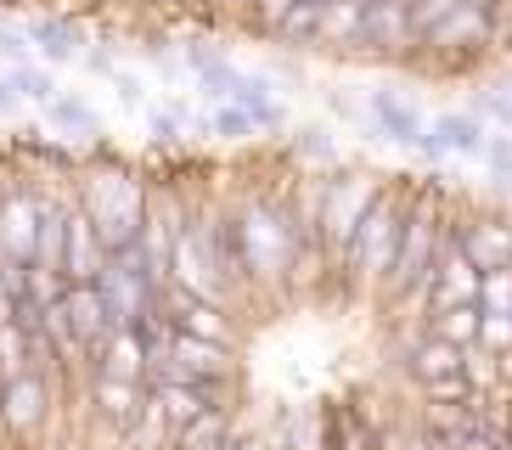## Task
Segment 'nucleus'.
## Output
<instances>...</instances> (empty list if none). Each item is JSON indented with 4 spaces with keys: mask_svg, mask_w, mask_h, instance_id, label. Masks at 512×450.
Returning a JSON list of instances; mask_svg holds the SVG:
<instances>
[{
    "mask_svg": "<svg viewBox=\"0 0 512 450\" xmlns=\"http://www.w3.org/2000/svg\"><path fill=\"white\" fill-rule=\"evenodd\" d=\"M226 434H231L226 405H209V411H197L186 428H175V445H169V450H214Z\"/></svg>",
    "mask_w": 512,
    "mask_h": 450,
    "instance_id": "obj_23",
    "label": "nucleus"
},
{
    "mask_svg": "<svg viewBox=\"0 0 512 450\" xmlns=\"http://www.w3.org/2000/svg\"><path fill=\"white\" fill-rule=\"evenodd\" d=\"M46 124L62 135H102V119H96V107L91 102H79V96H51L46 102Z\"/></svg>",
    "mask_w": 512,
    "mask_h": 450,
    "instance_id": "obj_24",
    "label": "nucleus"
},
{
    "mask_svg": "<svg viewBox=\"0 0 512 450\" xmlns=\"http://www.w3.org/2000/svg\"><path fill=\"white\" fill-rule=\"evenodd\" d=\"M102 259H107V248H102V237H96L91 214L79 209V203H68V237H62V276H68V282H96Z\"/></svg>",
    "mask_w": 512,
    "mask_h": 450,
    "instance_id": "obj_11",
    "label": "nucleus"
},
{
    "mask_svg": "<svg viewBox=\"0 0 512 450\" xmlns=\"http://www.w3.org/2000/svg\"><path fill=\"white\" fill-rule=\"evenodd\" d=\"M484 355H512V310H479V344Z\"/></svg>",
    "mask_w": 512,
    "mask_h": 450,
    "instance_id": "obj_28",
    "label": "nucleus"
},
{
    "mask_svg": "<svg viewBox=\"0 0 512 450\" xmlns=\"http://www.w3.org/2000/svg\"><path fill=\"white\" fill-rule=\"evenodd\" d=\"M181 57H186V68L197 74V85L209 90V96L231 102V90H237V79H242V68H231V57H220V51H214V45H203V40H186Z\"/></svg>",
    "mask_w": 512,
    "mask_h": 450,
    "instance_id": "obj_18",
    "label": "nucleus"
},
{
    "mask_svg": "<svg viewBox=\"0 0 512 450\" xmlns=\"http://www.w3.org/2000/svg\"><path fill=\"white\" fill-rule=\"evenodd\" d=\"M484 158H490V169H496V180L512 192V130L501 135H484Z\"/></svg>",
    "mask_w": 512,
    "mask_h": 450,
    "instance_id": "obj_30",
    "label": "nucleus"
},
{
    "mask_svg": "<svg viewBox=\"0 0 512 450\" xmlns=\"http://www.w3.org/2000/svg\"><path fill=\"white\" fill-rule=\"evenodd\" d=\"M107 79L119 85V96H124V102H130V107H141V79H136V74H124V68H113V74H107Z\"/></svg>",
    "mask_w": 512,
    "mask_h": 450,
    "instance_id": "obj_35",
    "label": "nucleus"
},
{
    "mask_svg": "<svg viewBox=\"0 0 512 450\" xmlns=\"http://www.w3.org/2000/svg\"><path fill=\"white\" fill-rule=\"evenodd\" d=\"M158 6H186V0H158Z\"/></svg>",
    "mask_w": 512,
    "mask_h": 450,
    "instance_id": "obj_42",
    "label": "nucleus"
},
{
    "mask_svg": "<svg viewBox=\"0 0 512 450\" xmlns=\"http://www.w3.org/2000/svg\"><path fill=\"white\" fill-rule=\"evenodd\" d=\"M17 107H23V96H17V90L6 85V74H0V119H12Z\"/></svg>",
    "mask_w": 512,
    "mask_h": 450,
    "instance_id": "obj_37",
    "label": "nucleus"
},
{
    "mask_svg": "<svg viewBox=\"0 0 512 450\" xmlns=\"http://www.w3.org/2000/svg\"><path fill=\"white\" fill-rule=\"evenodd\" d=\"M428 332L473 349L479 344V304H451V310H428Z\"/></svg>",
    "mask_w": 512,
    "mask_h": 450,
    "instance_id": "obj_25",
    "label": "nucleus"
},
{
    "mask_svg": "<svg viewBox=\"0 0 512 450\" xmlns=\"http://www.w3.org/2000/svg\"><path fill=\"white\" fill-rule=\"evenodd\" d=\"M321 6L327 0H293L282 17H276L265 34H276V40H287V45H316V34H321Z\"/></svg>",
    "mask_w": 512,
    "mask_h": 450,
    "instance_id": "obj_22",
    "label": "nucleus"
},
{
    "mask_svg": "<svg viewBox=\"0 0 512 450\" xmlns=\"http://www.w3.org/2000/svg\"><path fill=\"white\" fill-rule=\"evenodd\" d=\"M287 6H293V0H254V17H259V29H271V23L287 12Z\"/></svg>",
    "mask_w": 512,
    "mask_h": 450,
    "instance_id": "obj_36",
    "label": "nucleus"
},
{
    "mask_svg": "<svg viewBox=\"0 0 512 450\" xmlns=\"http://www.w3.org/2000/svg\"><path fill=\"white\" fill-rule=\"evenodd\" d=\"M147 130L158 135V141H181V130H186V124L175 119V113H147Z\"/></svg>",
    "mask_w": 512,
    "mask_h": 450,
    "instance_id": "obj_34",
    "label": "nucleus"
},
{
    "mask_svg": "<svg viewBox=\"0 0 512 450\" xmlns=\"http://www.w3.org/2000/svg\"><path fill=\"white\" fill-rule=\"evenodd\" d=\"M209 135H220V141H248V135H259V130H254V119H248V107L226 102V107L209 119Z\"/></svg>",
    "mask_w": 512,
    "mask_h": 450,
    "instance_id": "obj_29",
    "label": "nucleus"
},
{
    "mask_svg": "<svg viewBox=\"0 0 512 450\" xmlns=\"http://www.w3.org/2000/svg\"><path fill=\"white\" fill-rule=\"evenodd\" d=\"M507 450H512V439H507Z\"/></svg>",
    "mask_w": 512,
    "mask_h": 450,
    "instance_id": "obj_43",
    "label": "nucleus"
},
{
    "mask_svg": "<svg viewBox=\"0 0 512 450\" xmlns=\"http://www.w3.org/2000/svg\"><path fill=\"white\" fill-rule=\"evenodd\" d=\"M51 400H57V377L46 372H17L0 383V434L12 439H34L51 422Z\"/></svg>",
    "mask_w": 512,
    "mask_h": 450,
    "instance_id": "obj_5",
    "label": "nucleus"
},
{
    "mask_svg": "<svg viewBox=\"0 0 512 450\" xmlns=\"http://www.w3.org/2000/svg\"><path fill=\"white\" fill-rule=\"evenodd\" d=\"M479 113H490L501 130H512V96H507L501 85H496V90H479Z\"/></svg>",
    "mask_w": 512,
    "mask_h": 450,
    "instance_id": "obj_33",
    "label": "nucleus"
},
{
    "mask_svg": "<svg viewBox=\"0 0 512 450\" xmlns=\"http://www.w3.org/2000/svg\"><path fill=\"white\" fill-rule=\"evenodd\" d=\"M507 439H512V405H507Z\"/></svg>",
    "mask_w": 512,
    "mask_h": 450,
    "instance_id": "obj_41",
    "label": "nucleus"
},
{
    "mask_svg": "<svg viewBox=\"0 0 512 450\" xmlns=\"http://www.w3.org/2000/svg\"><path fill=\"white\" fill-rule=\"evenodd\" d=\"M422 400L428 405H473L479 400V389H473V377L467 372H445V377H428V383H417Z\"/></svg>",
    "mask_w": 512,
    "mask_h": 450,
    "instance_id": "obj_27",
    "label": "nucleus"
},
{
    "mask_svg": "<svg viewBox=\"0 0 512 450\" xmlns=\"http://www.w3.org/2000/svg\"><path fill=\"white\" fill-rule=\"evenodd\" d=\"M62 315H68V332L85 344V355L113 332V310H107V299H102L96 282H68L62 287Z\"/></svg>",
    "mask_w": 512,
    "mask_h": 450,
    "instance_id": "obj_9",
    "label": "nucleus"
},
{
    "mask_svg": "<svg viewBox=\"0 0 512 450\" xmlns=\"http://www.w3.org/2000/svg\"><path fill=\"white\" fill-rule=\"evenodd\" d=\"M6 321H17V299H12V287H6V276H0V327Z\"/></svg>",
    "mask_w": 512,
    "mask_h": 450,
    "instance_id": "obj_38",
    "label": "nucleus"
},
{
    "mask_svg": "<svg viewBox=\"0 0 512 450\" xmlns=\"http://www.w3.org/2000/svg\"><path fill=\"white\" fill-rule=\"evenodd\" d=\"M124 445H130V450H169V445H175V428H169L164 405L152 400V389H147V400H141L136 422L124 428Z\"/></svg>",
    "mask_w": 512,
    "mask_h": 450,
    "instance_id": "obj_20",
    "label": "nucleus"
},
{
    "mask_svg": "<svg viewBox=\"0 0 512 450\" xmlns=\"http://www.w3.org/2000/svg\"><path fill=\"white\" fill-rule=\"evenodd\" d=\"M141 400H147V383H124V377H107V372H91V405L96 417L107 422V428H130L141 411Z\"/></svg>",
    "mask_w": 512,
    "mask_h": 450,
    "instance_id": "obj_13",
    "label": "nucleus"
},
{
    "mask_svg": "<svg viewBox=\"0 0 512 450\" xmlns=\"http://www.w3.org/2000/svg\"><path fill=\"white\" fill-rule=\"evenodd\" d=\"M479 276L484 270L462 254L451 220H445V242H439V259H434V276L422 287V310H451V304H479Z\"/></svg>",
    "mask_w": 512,
    "mask_h": 450,
    "instance_id": "obj_6",
    "label": "nucleus"
},
{
    "mask_svg": "<svg viewBox=\"0 0 512 450\" xmlns=\"http://www.w3.org/2000/svg\"><path fill=\"white\" fill-rule=\"evenodd\" d=\"M462 360H467V349L462 344H451V338H422V344H411V377L417 383H428V377H445V372H462Z\"/></svg>",
    "mask_w": 512,
    "mask_h": 450,
    "instance_id": "obj_19",
    "label": "nucleus"
},
{
    "mask_svg": "<svg viewBox=\"0 0 512 450\" xmlns=\"http://www.w3.org/2000/svg\"><path fill=\"white\" fill-rule=\"evenodd\" d=\"M462 254L479 270H507L512 265V220L507 214H467V220H451Z\"/></svg>",
    "mask_w": 512,
    "mask_h": 450,
    "instance_id": "obj_8",
    "label": "nucleus"
},
{
    "mask_svg": "<svg viewBox=\"0 0 512 450\" xmlns=\"http://www.w3.org/2000/svg\"><path fill=\"white\" fill-rule=\"evenodd\" d=\"M231 450H271L265 434H231Z\"/></svg>",
    "mask_w": 512,
    "mask_h": 450,
    "instance_id": "obj_39",
    "label": "nucleus"
},
{
    "mask_svg": "<svg viewBox=\"0 0 512 450\" xmlns=\"http://www.w3.org/2000/svg\"><path fill=\"white\" fill-rule=\"evenodd\" d=\"M456 6H462V0H417V6H411V34H428L439 17H451Z\"/></svg>",
    "mask_w": 512,
    "mask_h": 450,
    "instance_id": "obj_32",
    "label": "nucleus"
},
{
    "mask_svg": "<svg viewBox=\"0 0 512 450\" xmlns=\"http://www.w3.org/2000/svg\"><path fill=\"white\" fill-rule=\"evenodd\" d=\"M400 214H406V192L377 186L372 203H366V214L355 220V231H349L344 254H338V265H344V276L355 287H377L383 276H389L394 242H400Z\"/></svg>",
    "mask_w": 512,
    "mask_h": 450,
    "instance_id": "obj_4",
    "label": "nucleus"
},
{
    "mask_svg": "<svg viewBox=\"0 0 512 450\" xmlns=\"http://www.w3.org/2000/svg\"><path fill=\"white\" fill-rule=\"evenodd\" d=\"M496 12H484V6H473V0H462L451 17H439L428 34H417L422 51H439V57H467V51H479V45L496 40Z\"/></svg>",
    "mask_w": 512,
    "mask_h": 450,
    "instance_id": "obj_7",
    "label": "nucleus"
},
{
    "mask_svg": "<svg viewBox=\"0 0 512 450\" xmlns=\"http://www.w3.org/2000/svg\"><path fill=\"white\" fill-rule=\"evenodd\" d=\"M214 450H231V434H226V439H220V445H214Z\"/></svg>",
    "mask_w": 512,
    "mask_h": 450,
    "instance_id": "obj_40",
    "label": "nucleus"
},
{
    "mask_svg": "<svg viewBox=\"0 0 512 450\" xmlns=\"http://www.w3.org/2000/svg\"><path fill=\"white\" fill-rule=\"evenodd\" d=\"M361 23H366L361 0H327V6H321L316 45H361Z\"/></svg>",
    "mask_w": 512,
    "mask_h": 450,
    "instance_id": "obj_21",
    "label": "nucleus"
},
{
    "mask_svg": "<svg viewBox=\"0 0 512 450\" xmlns=\"http://www.w3.org/2000/svg\"><path fill=\"white\" fill-rule=\"evenodd\" d=\"M293 152H299V158H321V164H332V158H338V147H332V130H321V124H310V130H299V141H293Z\"/></svg>",
    "mask_w": 512,
    "mask_h": 450,
    "instance_id": "obj_31",
    "label": "nucleus"
},
{
    "mask_svg": "<svg viewBox=\"0 0 512 450\" xmlns=\"http://www.w3.org/2000/svg\"><path fill=\"white\" fill-rule=\"evenodd\" d=\"M507 270H512V265H507Z\"/></svg>",
    "mask_w": 512,
    "mask_h": 450,
    "instance_id": "obj_44",
    "label": "nucleus"
},
{
    "mask_svg": "<svg viewBox=\"0 0 512 450\" xmlns=\"http://www.w3.org/2000/svg\"><path fill=\"white\" fill-rule=\"evenodd\" d=\"M237 231H242V265H248V287H271L293 270V254H299V220L293 209L271 203V197H254L237 209Z\"/></svg>",
    "mask_w": 512,
    "mask_h": 450,
    "instance_id": "obj_3",
    "label": "nucleus"
},
{
    "mask_svg": "<svg viewBox=\"0 0 512 450\" xmlns=\"http://www.w3.org/2000/svg\"><path fill=\"white\" fill-rule=\"evenodd\" d=\"M23 34H29L34 57L51 62V68H62V62L79 57V45H85V34H79V23H68V17H29L23 23Z\"/></svg>",
    "mask_w": 512,
    "mask_h": 450,
    "instance_id": "obj_15",
    "label": "nucleus"
},
{
    "mask_svg": "<svg viewBox=\"0 0 512 450\" xmlns=\"http://www.w3.org/2000/svg\"><path fill=\"white\" fill-rule=\"evenodd\" d=\"M400 45H417V34H411V12H406V6H394V0H377V6H366L361 51H400Z\"/></svg>",
    "mask_w": 512,
    "mask_h": 450,
    "instance_id": "obj_16",
    "label": "nucleus"
},
{
    "mask_svg": "<svg viewBox=\"0 0 512 450\" xmlns=\"http://www.w3.org/2000/svg\"><path fill=\"white\" fill-rule=\"evenodd\" d=\"M6 85H12L23 102H40V107L57 96V79H51V68H46V62H34V57L17 62V68H6Z\"/></svg>",
    "mask_w": 512,
    "mask_h": 450,
    "instance_id": "obj_26",
    "label": "nucleus"
},
{
    "mask_svg": "<svg viewBox=\"0 0 512 450\" xmlns=\"http://www.w3.org/2000/svg\"><path fill=\"white\" fill-rule=\"evenodd\" d=\"M439 242H445V214L428 192H411L406 197V214H400V242H394V259H389V276H383V299L389 304H422V287L434 276V259H439Z\"/></svg>",
    "mask_w": 512,
    "mask_h": 450,
    "instance_id": "obj_1",
    "label": "nucleus"
},
{
    "mask_svg": "<svg viewBox=\"0 0 512 450\" xmlns=\"http://www.w3.org/2000/svg\"><path fill=\"white\" fill-rule=\"evenodd\" d=\"M74 203L91 214L96 237H102L107 254H119L141 237V214H147V180H136L124 164H102L79 180Z\"/></svg>",
    "mask_w": 512,
    "mask_h": 450,
    "instance_id": "obj_2",
    "label": "nucleus"
},
{
    "mask_svg": "<svg viewBox=\"0 0 512 450\" xmlns=\"http://www.w3.org/2000/svg\"><path fill=\"white\" fill-rule=\"evenodd\" d=\"M428 158H484V124L473 119V113H439V119H428V130H422L417 141Z\"/></svg>",
    "mask_w": 512,
    "mask_h": 450,
    "instance_id": "obj_10",
    "label": "nucleus"
},
{
    "mask_svg": "<svg viewBox=\"0 0 512 450\" xmlns=\"http://www.w3.org/2000/svg\"><path fill=\"white\" fill-rule=\"evenodd\" d=\"M91 372L124 377V383H147V355H141L136 327H113L102 344L91 349Z\"/></svg>",
    "mask_w": 512,
    "mask_h": 450,
    "instance_id": "obj_12",
    "label": "nucleus"
},
{
    "mask_svg": "<svg viewBox=\"0 0 512 450\" xmlns=\"http://www.w3.org/2000/svg\"><path fill=\"white\" fill-rule=\"evenodd\" d=\"M366 113H372V124L383 130V141H406V147H417L422 130H428V119H422V113L406 102V96H400V90H372Z\"/></svg>",
    "mask_w": 512,
    "mask_h": 450,
    "instance_id": "obj_14",
    "label": "nucleus"
},
{
    "mask_svg": "<svg viewBox=\"0 0 512 450\" xmlns=\"http://www.w3.org/2000/svg\"><path fill=\"white\" fill-rule=\"evenodd\" d=\"M231 102L248 107L254 130H287V102L276 96V85H271L265 74H242L237 90H231Z\"/></svg>",
    "mask_w": 512,
    "mask_h": 450,
    "instance_id": "obj_17",
    "label": "nucleus"
}]
</instances>
